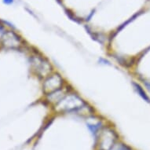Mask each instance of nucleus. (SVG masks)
<instances>
[{"label":"nucleus","instance_id":"obj_2","mask_svg":"<svg viewBox=\"0 0 150 150\" xmlns=\"http://www.w3.org/2000/svg\"><path fill=\"white\" fill-rule=\"evenodd\" d=\"M64 79L60 74L50 73L45 77L43 82V91L47 93L57 91L58 89L64 87Z\"/></svg>","mask_w":150,"mask_h":150},{"label":"nucleus","instance_id":"obj_3","mask_svg":"<svg viewBox=\"0 0 150 150\" xmlns=\"http://www.w3.org/2000/svg\"><path fill=\"white\" fill-rule=\"evenodd\" d=\"M2 41L4 47L7 48H16L20 46V39L13 32H6L2 37Z\"/></svg>","mask_w":150,"mask_h":150},{"label":"nucleus","instance_id":"obj_4","mask_svg":"<svg viewBox=\"0 0 150 150\" xmlns=\"http://www.w3.org/2000/svg\"><path fill=\"white\" fill-rule=\"evenodd\" d=\"M69 93L67 90H64V86L61 89H58L57 91H54L49 93H47V100L50 103L53 104L55 105L57 104L63 98H64L67 93Z\"/></svg>","mask_w":150,"mask_h":150},{"label":"nucleus","instance_id":"obj_5","mask_svg":"<svg viewBox=\"0 0 150 150\" xmlns=\"http://www.w3.org/2000/svg\"><path fill=\"white\" fill-rule=\"evenodd\" d=\"M133 86L136 92H137V93H138V95H139L144 101H145L146 102H148V103H150L149 97L148 96L147 93H145V91H144V89L142 88V86H141L140 84H138L137 83H135V82H134Z\"/></svg>","mask_w":150,"mask_h":150},{"label":"nucleus","instance_id":"obj_1","mask_svg":"<svg viewBox=\"0 0 150 150\" xmlns=\"http://www.w3.org/2000/svg\"><path fill=\"white\" fill-rule=\"evenodd\" d=\"M55 107L62 111H77L86 106L83 100L76 93H68L61 101L55 105Z\"/></svg>","mask_w":150,"mask_h":150},{"label":"nucleus","instance_id":"obj_6","mask_svg":"<svg viewBox=\"0 0 150 150\" xmlns=\"http://www.w3.org/2000/svg\"><path fill=\"white\" fill-rule=\"evenodd\" d=\"M144 84H145V87L150 91V81H147V80H143Z\"/></svg>","mask_w":150,"mask_h":150},{"label":"nucleus","instance_id":"obj_7","mask_svg":"<svg viewBox=\"0 0 150 150\" xmlns=\"http://www.w3.org/2000/svg\"><path fill=\"white\" fill-rule=\"evenodd\" d=\"M6 4H11L13 3V0H3Z\"/></svg>","mask_w":150,"mask_h":150}]
</instances>
